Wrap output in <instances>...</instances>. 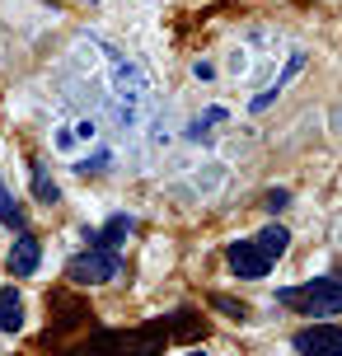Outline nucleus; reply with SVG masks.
<instances>
[{
  "label": "nucleus",
  "instance_id": "nucleus-1",
  "mask_svg": "<svg viewBox=\"0 0 342 356\" xmlns=\"http://www.w3.org/2000/svg\"><path fill=\"white\" fill-rule=\"evenodd\" d=\"M206 319L193 309H174L169 319H150L141 328H108V333H94V338L75 342L66 356H160L169 342L183 338H202Z\"/></svg>",
  "mask_w": 342,
  "mask_h": 356
},
{
  "label": "nucleus",
  "instance_id": "nucleus-8",
  "mask_svg": "<svg viewBox=\"0 0 342 356\" xmlns=\"http://www.w3.org/2000/svg\"><path fill=\"white\" fill-rule=\"evenodd\" d=\"M253 244H258V249H263V253L272 258V263H277V258H282V253L291 249V230L282 225V220H272V225H263V230L253 234Z\"/></svg>",
  "mask_w": 342,
  "mask_h": 356
},
{
  "label": "nucleus",
  "instance_id": "nucleus-6",
  "mask_svg": "<svg viewBox=\"0 0 342 356\" xmlns=\"http://www.w3.org/2000/svg\"><path fill=\"white\" fill-rule=\"evenodd\" d=\"M38 263H42V244H38L33 234H19L15 249H10V272L15 277H33Z\"/></svg>",
  "mask_w": 342,
  "mask_h": 356
},
{
  "label": "nucleus",
  "instance_id": "nucleus-18",
  "mask_svg": "<svg viewBox=\"0 0 342 356\" xmlns=\"http://www.w3.org/2000/svg\"><path fill=\"white\" fill-rule=\"evenodd\" d=\"M193 75H197V80H211V75H216V66H211V61H197V66H193Z\"/></svg>",
  "mask_w": 342,
  "mask_h": 356
},
{
  "label": "nucleus",
  "instance_id": "nucleus-5",
  "mask_svg": "<svg viewBox=\"0 0 342 356\" xmlns=\"http://www.w3.org/2000/svg\"><path fill=\"white\" fill-rule=\"evenodd\" d=\"M295 352L300 356H342V328L338 323H314L305 333H295Z\"/></svg>",
  "mask_w": 342,
  "mask_h": 356
},
{
  "label": "nucleus",
  "instance_id": "nucleus-12",
  "mask_svg": "<svg viewBox=\"0 0 342 356\" xmlns=\"http://www.w3.org/2000/svg\"><path fill=\"white\" fill-rule=\"evenodd\" d=\"M0 225L5 230H24V211L15 207V197L5 193V183H0Z\"/></svg>",
  "mask_w": 342,
  "mask_h": 356
},
{
  "label": "nucleus",
  "instance_id": "nucleus-15",
  "mask_svg": "<svg viewBox=\"0 0 342 356\" xmlns=\"http://www.w3.org/2000/svg\"><path fill=\"white\" fill-rule=\"evenodd\" d=\"M108 164H113V155H108V150H99V155H94V160H80V164H75V169H80V174L90 178V174H104V169H108Z\"/></svg>",
  "mask_w": 342,
  "mask_h": 356
},
{
  "label": "nucleus",
  "instance_id": "nucleus-2",
  "mask_svg": "<svg viewBox=\"0 0 342 356\" xmlns=\"http://www.w3.org/2000/svg\"><path fill=\"white\" fill-rule=\"evenodd\" d=\"M277 305L305 319H333L342 314V277H314V282L286 286V291H277Z\"/></svg>",
  "mask_w": 342,
  "mask_h": 356
},
{
  "label": "nucleus",
  "instance_id": "nucleus-17",
  "mask_svg": "<svg viewBox=\"0 0 342 356\" xmlns=\"http://www.w3.org/2000/svg\"><path fill=\"white\" fill-rule=\"evenodd\" d=\"M300 71H305V52H295V56L286 61V71L277 75V89H286V80H291V75H300Z\"/></svg>",
  "mask_w": 342,
  "mask_h": 356
},
{
  "label": "nucleus",
  "instance_id": "nucleus-13",
  "mask_svg": "<svg viewBox=\"0 0 342 356\" xmlns=\"http://www.w3.org/2000/svg\"><path fill=\"white\" fill-rule=\"evenodd\" d=\"M211 305H216L225 319H239V323L249 319V305H244V300H230V296H211Z\"/></svg>",
  "mask_w": 342,
  "mask_h": 356
},
{
  "label": "nucleus",
  "instance_id": "nucleus-10",
  "mask_svg": "<svg viewBox=\"0 0 342 356\" xmlns=\"http://www.w3.org/2000/svg\"><path fill=\"white\" fill-rule=\"evenodd\" d=\"M113 80H117V89H122L127 99H141L145 94V75L131 66V61H122V56L113 52Z\"/></svg>",
  "mask_w": 342,
  "mask_h": 356
},
{
  "label": "nucleus",
  "instance_id": "nucleus-16",
  "mask_svg": "<svg viewBox=\"0 0 342 356\" xmlns=\"http://www.w3.org/2000/svg\"><path fill=\"white\" fill-rule=\"evenodd\" d=\"M286 202H291V193H286V188H272V193L263 197V207H268L272 216H277V211H286Z\"/></svg>",
  "mask_w": 342,
  "mask_h": 356
},
{
  "label": "nucleus",
  "instance_id": "nucleus-7",
  "mask_svg": "<svg viewBox=\"0 0 342 356\" xmlns=\"http://www.w3.org/2000/svg\"><path fill=\"white\" fill-rule=\"evenodd\" d=\"M131 230H136V220H131V216H113L104 230L90 234V244H94V249H117V244H127V239H131Z\"/></svg>",
  "mask_w": 342,
  "mask_h": 356
},
{
  "label": "nucleus",
  "instance_id": "nucleus-14",
  "mask_svg": "<svg viewBox=\"0 0 342 356\" xmlns=\"http://www.w3.org/2000/svg\"><path fill=\"white\" fill-rule=\"evenodd\" d=\"M216 122H225V108H206V113L197 118V127H193V136H206Z\"/></svg>",
  "mask_w": 342,
  "mask_h": 356
},
{
  "label": "nucleus",
  "instance_id": "nucleus-9",
  "mask_svg": "<svg viewBox=\"0 0 342 356\" xmlns=\"http://www.w3.org/2000/svg\"><path fill=\"white\" fill-rule=\"evenodd\" d=\"M19 328H24V296L15 286H5L0 291V333H19Z\"/></svg>",
  "mask_w": 342,
  "mask_h": 356
},
{
  "label": "nucleus",
  "instance_id": "nucleus-4",
  "mask_svg": "<svg viewBox=\"0 0 342 356\" xmlns=\"http://www.w3.org/2000/svg\"><path fill=\"white\" fill-rule=\"evenodd\" d=\"M225 263H230V272L234 277H244V282H263L272 272V258L253 239H234L230 249H225Z\"/></svg>",
  "mask_w": 342,
  "mask_h": 356
},
{
  "label": "nucleus",
  "instance_id": "nucleus-11",
  "mask_svg": "<svg viewBox=\"0 0 342 356\" xmlns=\"http://www.w3.org/2000/svg\"><path fill=\"white\" fill-rule=\"evenodd\" d=\"M33 193H38V202H42V207H56V202H61V188L47 178V169H42V164H33Z\"/></svg>",
  "mask_w": 342,
  "mask_h": 356
},
{
  "label": "nucleus",
  "instance_id": "nucleus-19",
  "mask_svg": "<svg viewBox=\"0 0 342 356\" xmlns=\"http://www.w3.org/2000/svg\"><path fill=\"white\" fill-rule=\"evenodd\" d=\"M188 356H206V352H188Z\"/></svg>",
  "mask_w": 342,
  "mask_h": 356
},
{
  "label": "nucleus",
  "instance_id": "nucleus-3",
  "mask_svg": "<svg viewBox=\"0 0 342 356\" xmlns=\"http://www.w3.org/2000/svg\"><path fill=\"white\" fill-rule=\"evenodd\" d=\"M117 272H122L117 249H94V244H90V253H75L71 263H66V277H71L75 286H104V282H113Z\"/></svg>",
  "mask_w": 342,
  "mask_h": 356
}]
</instances>
